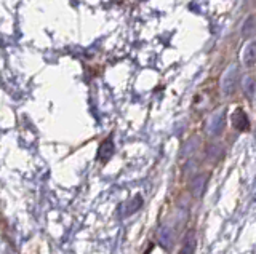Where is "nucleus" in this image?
Here are the masks:
<instances>
[{"mask_svg":"<svg viewBox=\"0 0 256 254\" xmlns=\"http://www.w3.org/2000/svg\"><path fill=\"white\" fill-rule=\"evenodd\" d=\"M238 78H240L238 66L232 64V66H229L226 70H224V74L221 77V91H222L224 96H230V94L236 91Z\"/></svg>","mask_w":256,"mask_h":254,"instance_id":"nucleus-1","label":"nucleus"},{"mask_svg":"<svg viewBox=\"0 0 256 254\" xmlns=\"http://www.w3.org/2000/svg\"><path fill=\"white\" fill-rule=\"evenodd\" d=\"M242 62L246 69H253L254 62H256V46H254V40L246 42L245 46L242 48Z\"/></svg>","mask_w":256,"mask_h":254,"instance_id":"nucleus-2","label":"nucleus"},{"mask_svg":"<svg viewBox=\"0 0 256 254\" xmlns=\"http://www.w3.org/2000/svg\"><path fill=\"white\" fill-rule=\"evenodd\" d=\"M232 125H234V128H237L238 131L248 130V126H250L248 125V117L242 109H236V112L232 114Z\"/></svg>","mask_w":256,"mask_h":254,"instance_id":"nucleus-3","label":"nucleus"},{"mask_svg":"<svg viewBox=\"0 0 256 254\" xmlns=\"http://www.w3.org/2000/svg\"><path fill=\"white\" fill-rule=\"evenodd\" d=\"M222 126H224V114L222 112H216L210 118V122H208V133L218 134V133H221Z\"/></svg>","mask_w":256,"mask_h":254,"instance_id":"nucleus-4","label":"nucleus"},{"mask_svg":"<svg viewBox=\"0 0 256 254\" xmlns=\"http://www.w3.org/2000/svg\"><path fill=\"white\" fill-rule=\"evenodd\" d=\"M194 250H196V234L194 230H189L188 235L184 237L181 254H194Z\"/></svg>","mask_w":256,"mask_h":254,"instance_id":"nucleus-5","label":"nucleus"},{"mask_svg":"<svg viewBox=\"0 0 256 254\" xmlns=\"http://www.w3.org/2000/svg\"><path fill=\"white\" fill-rule=\"evenodd\" d=\"M112 154H114V144H112V139L109 138L104 141L100 147V158L102 162H106V160H109Z\"/></svg>","mask_w":256,"mask_h":254,"instance_id":"nucleus-6","label":"nucleus"},{"mask_svg":"<svg viewBox=\"0 0 256 254\" xmlns=\"http://www.w3.org/2000/svg\"><path fill=\"white\" fill-rule=\"evenodd\" d=\"M242 86H244V91H245V94H246V98L253 99V98H254V77H253V75H246V77L244 78Z\"/></svg>","mask_w":256,"mask_h":254,"instance_id":"nucleus-7","label":"nucleus"},{"mask_svg":"<svg viewBox=\"0 0 256 254\" xmlns=\"http://www.w3.org/2000/svg\"><path fill=\"white\" fill-rule=\"evenodd\" d=\"M254 34V14H250L245 22L242 24V35L244 37H250Z\"/></svg>","mask_w":256,"mask_h":254,"instance_id":"nucleus-8","label":"nucleus"}]
</instances>
